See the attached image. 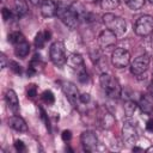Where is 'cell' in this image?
<instances>
[{"label": "cell", "instance_id": "cell-19", "mask_svg": "<svg viewBox=\"0 0 153 153\" xmlns=\"http://www.w3.org/2000/svg\"><path fill=\"white\" fill-rule=\"evenodd\" d=\"M14 10L18 17L25 16L27 13V2L26 0H14Z\"/></svg>", "mask_w": 153, "mask_h": 153}, {"label": "cell", "instance_id": "cell-15", "mask_svg": "<svg viewBox=\"0 0 153 153\" xmlns=\"http://www.w3.org/2000/svg\"><path fill=\"white\" fill-rule=\"evenodd\" d=\"M8 126H10L12 129L17 130V131H26V130H27L26 122H25L20 116H17V115L10 117V120H8Z\"/></svg>", "mask_w": 153, "mask_h": 153}, {"label": "cell", "instance_id": "cell-33", "mask_svg": "<svg viewBox=\"0 0 153 153\" xmlns=\"http://www.w3.org/2000/svg\"><path fill=\"white\" fill-rule=\"evenodd\" d=\"M61 137H62V140H63L65 142L69 141V140L72 139V133H71V130H63L62 134H61Z\"/></svg>", "mask_w": 153, "mask_h": 153}, {"label": "cell", "instance_id": "cell-42", "mask_svg": "<svg viewBox=\"0 0 153 153\" xmlns=\"http://www.w3.org/2000/svg\"><path fill=\"white\" fill-rule=\"evenodd\" d=\"M152 82H153V76H152Z\"/></svg>", "mask_w": 153, "mask_h": 153}, {"label": "cell", "instance_id": "cell-1", "mask_svg": "<svg viewBox=\"0 0 153 153\" xmlns=\"http://www.w3.org/2000/svg\"><path fill=\"white\" fill-rule=\"evenodd\" d=\"M99 82H100V86L103 88V91L106 93V96L109 98H112V99H116L121 96L122 93V87L118 82V80L110 75L109 73H102L100 78H99Z\"/></svg>", "mask_w": 153, "mask_h": 153}, {"label": "cell", "instance_id": "cell-37", "mask_svg": "<svg viewBox=\"0 0 153 153\" xmlns=\"http://www.w3.org/2000/svg\"><path fill=\"white\" fill-rule=\"evenodd\" d=\"M44 36H45V39L48 41V39H50V36H51V33H50V31H44Z\"/></svg>", "mask_w": 153, "mask_h": 153}, {"label": "cell", "instance_id": "cell-17", "mask_svg": "<svg viewBox=\"0 0 153 153\" xmlns=\"http://www.w3.org/2000/svg\"><path fill=\"white\" fill-rule=\"evenodd\" d=\"M99 123H100V126H102L103 128L109 129V128H111V127L114 126L115 118H114V116H112L110 112L104 111V112H102V115H100V117H99Z\"/></svg>", "mask_w": 153, "mask_h": 153}, {"label": "cell", "instance_id": "cell-25", "mask_svg": "<svg viewBox=\"0 0 153 153\" xmlns=\"http://www.w3.org/2000/svg\"><path fill=\"white\" fill-rule=\"evenodd\" d=\"M45 41H47V39H45V36H44V31H39V32L36 35L33 43H35L36 48H38V49H42V48L44 47V43H45Z\"/></svg>", "mask_w": 153, "mask_h": 153}, {"label": "cell", "instance_id": "cell-36", "mask_svg": "<svg viewBox=\"0 0 153 153\" xmlns=\"http://www.w3.org/2000/svg\"><path fill=\"white\" fill-rule=\"evenodd\" d=\"M146 129L148 131H153V118H149L147 122H146Z\"/></svg>", "mask_w": 153, "mask_h": 153}, {"label": "cell", "instance_id": "cell-7", "mask_svg": "<svg viewBox=\"0 0 153 153\" xmlns=\"http://www.w3.org/2000/svg\"><path fill=\"white\" fill-rule=\"evenodd\" d=\"M149 62H151V57H149L148 54L139 55L130 63V72L134 75H141L147 71V68L149 66Z\"/></svg>", "mask_w": 153, "mask_h": 153}, {"label": "cell", "instance_id": "cell-34", "mask_svg": "<svg viewBox=\"0 0 153 153\" xmlns=\"http://www.w3.org/2000/svg\"><path fill=\"white\" fill-rule=\"evenodd\" d=\"M79 100H80V103H82V104H87V103L91 100V97H90L88 93H82V94H80Z\"/></svg>", "mask_w": 153, "mask_h": 153}, {"label": "cell", "instance_id": "cell-18", "mask_svg": "<svg viewBox=\"0 0 153 153\" xmlns=\"http://www.w3.org/2000/svg\"><path fill=\"white\" fill-rule=\"evenodd\" d=\"M42 66H43V63L41 62L39 56L37 57V55H35V59L30 62V66H29V68H27V75H29V76L35 75L36 73H38V72L42 69Z\"/></svg>", "mask_w": 153, "mask_h": 153}, {"label": "cell", "instance_id": "cell-41", "mask_svg": "<svg viewBox=\"0 0 153 153\" xmlns=\"http://www.w3.org/2000/svg\"><path fill=\"white\" fill-rule=\"evenodd\" d=\"M149 2H151V4H152V5H153V0H149Z\"/></svg>", "mask_w": 153, "mask_h": 153}, {"label": "cell", "instance_id": "cell-40", "mask_svg": "<svg viewBox=\"0 0 153 153\" xmlns=\"http://www.w3.org/2000/svg\"><path fill=\"white\" fill-rule=\"evenodd\" d=\"M146 152H153V146H151V147H148V148L146 149Z\"/></svg>", "mask_w": 153, "mask_h": 153}, {"label": "cell", "instance_id": "cell-29", "mask_svg": "<svg viewBox=\"0 0 153 153\" xmlns=\"http://www.w3.org/2000/svg\"><path fill=\"white\" fill-rule=\"evenodd\" d=\"M78 79H79V81L82 82V84H85V82L88 81V74H87L86 69H82V71L78 72Z\"/></svg>", "mask_w": 153, "mask_h": 153}, {"label": "cell", "instance_id": "cell-20", "mask_svg": "<svg viewBox=\"0 0 153 153\" xmlns=\"http://www.w3.org/2000/svg\"><path fill=\"white\" fill-rule=\"evenodd\" d=\"M139 106L142 110V112H145L146 115H151L153 112V104L151 103V100L146 97H142L139 102Z\"/></svg>", "mask_w": 153, "mask_h": 153}, {"label": "cell", "instance_id": "cell-4", "mask_svg": "<svg viewBox=\"0 0 153 153\" xmlns=\"http://www.w3.org/2000/svg\"><path fill=\"white\" fill-rule=\"evenodd\" d=\"M49 56L51 62L57 66L61 67L67 62V56H66V47L65 43L61 41H56L50 45V50H49Z\"/></svg>", "mask_w": 153, "mask_h": 153}, {"label": "cell", "instance_id": "cell-24", "mask_svg": "<svg viewBox=\"0 0 153 153\" xmlns=\"http://www.w3.org/2000/svg\"><path fill=\"white\" fill-rule=\"evenodd\" d=\"M121 0H102L100 6L103 10H114L120 5Z\"/></svg>", "mask_w": 153, "mask_h": 153}, {"label": "cell", "instance_id": "cell-30", "mask_svg": "<svg viewBox=\"0 0 153 153\" xmlns=\"http://www.w3.org/2000/svg\"><path fill=\"white\" fill-rule=\"evenodd\" d=\"M10 67H11V69H12L13 73H16V74H20L22 73V66L18 62H16V61L10 62Z\"/></svg>", "mask_w": 153, "mask_h": 153}, {"label": "cell", "instance_id": "cell-13", "mask_svg": "<svg viewBox=\"0 0 153 153\" xmlns=\"http://www.w3.org/2000/svg\"><path fill=\"white\" fill-rule=\"evenodd\" d=\"M67 63H68V66H69L72 69H74V71H76V72H80V71L85 69L84 59H82V56H81L80 54H78V53H72V54H69V56L67 57Z\"/></svg>", "mask_w": 153, "mask_h": 153}, {"label": "cell", "instance_id": "cell-28", "mask_svg": "<svg viewBox=\"0 0 153 153\" xmlns=\"http://www.w3.org/2000/svg\"><path fill=\"white\" fill-rule=\"evenodd\" d=\"M26 94L30 98H35L37 96V86L35 84H30L26 88Z\"/></svg>", "mask_w": 153, "mask_h": 153}, {"label": "cell", "instance_id": "cell-31", "mask_svg": "<svg viewBox=\"0 0 153 153\" xmlns=\"http://www.w3.org/2000/svg\"><path fill=\"white\" fill-rule=\"evenodd\" d=\"M1 14H2V19H4L5 22H7L8 19H11V17H12V12H11L8 8H6V7L2 8Z\"/></svg>", "mask_w": 153, "mask_h": 153}, {"label": "cell", "instance_id": "cell-14", "mask_svg": "<svg viewBox=\"0 0 153 153\" xmlns=\"http://www.w3.org/2000/svg\"><path fill=\"white\" fill-rule=\"evenodd\" d=\"M5 100L8 105V108L13 111V112H17L19 110V99H18V96L17 93L13 91V90H7L5 92Z\"/></svg>", "mask_w": 153, "mask_h": 153}, {"label": "cell", "instance_id": "cell-16", "mask_svg": "<svg viewBox=\"0 0 153 153\" xmlns=\"http://www.w3.org/2000/svg\"><path fill=\"white\" fill-rule=\"evenodd\" d=\"M30 53V44L29 42L24 41V42H20L18 44L14 45V54L17 57H20V59H24L29 55Z\"/></svg>", "mask_w": 153, "mask_h": 153}, {"label": "cell", "instance_id": "cell-8", "mask_svg": "<svg viewBox=\"0 0 153 153\" xmlns=\"http://www.w3.org/2000/svg\"><path fill=\"white\" fill-rule=\"evenodd\" d=\"M122 137H123V141L129 145V146H133L136 143L137 141V130H136V127L133 122L130 121H126L123 123V127H122Z\"/></svg>", "mask_w": 153, "mask_h": 153}, {"label": "cell", "instance_id": "cell-9", "mask_svg": "<svg viewBox=\"0 0 153 153\" xmlns=\"http://www.w3.org/2000/svg\"><path fill=\"white\" fill-rule=\"evenodd\" d=\"M80 141H81L82 148L87 152H94L98 148V145H99L97 135L91 130L82 131V134L80 136Z\"/></svg>", "mask_w": 153, "mask_h": 153}, {"label": "cell", "instance_id": "cell-35", "mask_svg": "<svg viewBox=\"0 0 153 153\" xmlns=\"http://www.w3.org/2000/svg\"><path fill=\"white\" fill-rule=\"evenodd\" d=\"M0 60H1V69L6 68V66H7V59H6L5 54H1L0 55Z\"/></svg>", "mask_w": 153, "mask_h": 153}, {"label": "cell", "instance_id": "cell-23", "mask_svg": "<svg viewBox=\"0 0 153 153\" xmlns=\"http://www.w3.org/2000/svg\"><path fill=\"white\" fill-rule=\"evenodd\" d=\"M124 2L133 11H137L145 5V0H124Z\"/></svg>", "mask_w": 153, "mask_h": 153}, {"label": "cell", "instance_id": "cell-32", "mask_svg": "<svg viewBox=\"0 0 153 153\" xmlns=\"http://www.w3.org/2000/svg\"><path fill=\"white\" fill-rule=\"evenodd\" d=\"M14 147H16V149L18 152H24L25 151V145H24V142L22 140H16L14 141Z\"/></svg>", "mask_w": 153, "mask_h": 153}, {"label": "cell", "instance_id": "cell-27", "mask_svg": "<svg viewBox=\"0 0 153 153\" xmlns=\"http://www.w3.org/2000/svg\"><path fill=\"white\" fill-rule=\"evenodd\" d=\"M97 66H98V68H99L103 73H105L106 67H108V61H106V59H105L104 56L98 57V60H97Z\"/></svg>", "mask_w": 153, "mask_h": 153}, {"label": "cell", "instance_id": "cell-11", "mask_svg": "<svg viewBox=\"0 0 153 153\" xmlns=\"http://www.w3.org/2000/svg\"><path fill=\"white\" fill-rule=\"evenodd\" d=\"M116 39H117V36L109 29H105L98 36V44L102 49H108V48L115 45Z\"/></svg>", "mask_w": 153, "mask_h": 153}, {"label": "cell", "instance_id": "cell-39", "mask_svg": "<svg viewBox=\"0 0 153 153\" xmlns=\"http://www.w3.org/2000/svg\"><path fill=\"white\" fill-rule=\"evenodd\" d=\"M148 91H149V94L153 97V82H152V85L149 86V88H148Z\"/></svg>", "mask_w": 153, "mask_h": 153}, {"label": "cell", "instance_id": "cell-5", "mask_svg": "<svg viewBox=\"0 0 153 153\" xmlns=\"http://www.w3.org/2000/svg\"><path fill=\"white\" fill-rule=\"evenodd\" d=\"M134 31L137 36L146 37L153 32V17L151 16H141L134 25Z\"/></svg>", "mask_w": 153, "mask_h": 153}, {"label": "cell", "instance_id": "cell-10", "mask_svg": "<svg viewBox=\"0 0 153 153\" xmlns=\"http://www.w3.org/2000/svg\"><path fill=\"white\" fill-rule=\"evenodd\" d=\"M61 86H62V91H63L65 96L67 97V99L69 100V103L73 106H76L78 102H80L79 100L80 94H79V91H78V87L75 86V84H73L71 81H63L61 84Z\"/></svg>", "mask_w": 153, "mask_h": 153}, {"label": "cell", "instance_id": "cell-22", "mask_svg": "<svg viewBox=\"0 0 153 153\" xmlns=\"http://www.w3.org/2000/svg\"><path fill=\"white\" fill-rule=\"evenodd\" d=\"M136 106L137 105H136V103L134 100H127L124 103V112H126V115L128 117L133 116L134 112H135V110H136Z\"/></svg>", "mask_w": 153, "mask_h": 153}, {"label": "cell", "instance_id": "cell-26", "mask_svg": "<svg viewBox=\"0 0 153 153\" xmlns=\"http://www.w3.org/2000/svg\"><path fill=\"white\" fill-rule=\"evenodd\" d=\"M41 98H42V100H43L45 104H48V105L53 104V103H54V100H55V97H54L53 92H51V91H49V90H45V91L42 93Z\"/></svg>", "mask_w": 153, "mask_h": 153}, {"label": "cell", "instance_id": "cell-6", "mask_svg": "<svg viewBox=\"0 0 153 153\" xmlns=\"http://www.w3.org/2000/svg\"><path fill=\"white\" fill-rule=\"evenodd\" d=\"M111 62L116 68H124L130 62V53L123 48H116L111 54Z\"/></svg>", "mask_w": 153, "mask_h": 153}, {"label": "cell", "instance_id": "cell-2", "mask_svg": "<svg viewBox=\"0 0 153 153\" xmlns=\"http://www.w3.org/2000/svg\"><path fill=\"white\" fill-rule=\"evenodd\" d=\"M103 23L106 26V29L112 31L116 36H123L127 31L126 20L114 13H105L103 16Z\"/></svg>", "mask_w": 153, "mask_h": 153}, {"label": "cell", "instance_id": "cell-3", "mask_svg": "<svg viewBox=\"0 0 153 153\" xmlns=\"http://www.w3.org/2000/svg\"><path fill=\"white\" fill-rule=\"evenodd\" d=\"M57 16L67 27H69V29H76L78 27L80 19H79L78 14L73 11V8L71 6H61V5H59Z\"/></svg>", "mask_w": 153, "mask_h": 153}, {"label": "cell", "instance_id": "cell-38", "mask_svg": "<svg viewBox=\"0 0 153 153\" xmlns=\"http://www.w3.org/2000/svg\"><path fill=\"white\" fill-rule=\"evenodd\" d=\"M33 5H38V4H42V0H30Z\"/></svg>", "mask_w": 153, "mask_h": 153}, {"label": "cell", "instance_id": "cell-12", "mask_svg": "<svg viewBox=\"0 0 153 153\" xmlns=\"http://www.w3.org/2000/svg\"><path fill=\"white\" fill-rule=\"evenodd\" d=\"M59 5L54 0H43L41 4V13L44 18H51L57 14Z\"/></svg>", "mask_w": 153, "mask_h": 153}, {"label": "cell", "instance_id": "cell-21", "mask_svg": "<svg viewBox=\"0 0 153 153\" xmlns=\"http://www.w3.org/2000/svg\"><path fill=\"white\" fill-rule=\"evenodd\" d=\"M24 41H26V39L23 36V33H20L19 31H14V32L8 35V42H11L13 45H16V44H18L20 42H24Z\"/></svg>", "mask_w": 153, "mask_h": 153}]
</instances>
